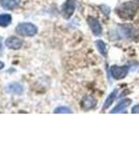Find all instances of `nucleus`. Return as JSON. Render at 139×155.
Masks as SVG:
<instances>
[{
    "label": "nucleus",
    "mask_w": 139,
    "mask_h": 155,
    "mask_svg": "<svg viewBox=\"0 0 139 155\" xmlns=\"http://www.w3.org/2000/svg\"><path fill=\"white\" fill-rule=\"evenodd\" d=\"M137 11H138V5L136 4V2L127 1L116 7L115 12L122 20L128 21V20H132L136 16Z\"/></svg>",
    "instance_id": "1"
},
{
    "label": "nucleus",
    "mask_w": 139,
    "mask_h": 155,
    "mask_svg": "<svg viewBox=\"0 0 139 155\" xmlns=\"http://www.w3.org/2000/svg\"><path fill=\"white\" fill-rule=\"evenodd\" d=\"M16 31L22 36H34L37 33V28L31 23H21L17 26Z\"/></svg>",
    "instance_id": "2"
},
{
    "label": "nucleus",
    "mask_w": 139,
    "mask_h": 155,
    "mask_svg": "<svg viewBox=\"0 0 139 155\" xmlns=\"http://www.w3.org/2000/svg\"><path fill=\"white\" fill-rule=\"evenodd\" d=\"M110 72H111V76H112L113 79L122 80V79H123V78L127 77V74L129 72V68H128V66L113 65V66H111Z\"/></svg>",
    "instance_id": "3"
},
{
    "label": "nucleus",
    "mask_w": 139,
    "mask_h": 155,
    "mask_svg": "<svg viewBox=\"0 0 139 155\" xmlns=\"http://www.w3.org/2000/svg\"><path fill=\"white\" fill-rule=\"evenodd\" d=\"M87 23L89 25L90 29H92V33L95 34V35L99 36L102 34V26H101L100 22L98 21V19L93 18V17H88Z\"/></svg>",
    "instance_id": "4"
},
{
    "label": "nucleus",
    "mask_w": 139,
    "mask_h": 155,
    "mask_svg": "<svg viewBox=\"0 0 139 155\" xmlns=\"http://www.w3.org/2000/svg\"><path fill=\"white\" fill-rule=\"evenodd\" d=\"M62 16L64 19H70L75 11V3L73 0H67V2L62 5Z\"/></svg>",
    "instance_id": "5"
},
{
    "label": "nucleus",
    "mask_w": 139,
    "mask_h": 155,
    "mask_svg": "<svg viewBox=\"0 0 139 155\" xmlns=\"http://www.w3.org/2000/svg\"><path fill=\"white\" fill-rule=\"evenodd\" d=\"M97 106V99L92 95H87L82 99L81 107L83 110H90Z\"/></svg>",
    "instance_id": "6"
},
{
    "label": "nucleus",
    "mask_w": 139,
    "mask_h": 155,
    "mask_svg": "<svg viewBox=\"0 0 139 155\" xmlns=\"http://www.w3.org/2000/svg\"><path fill=\"white\" fill-rule=\"evenodd\" d=\"M7 48L12 50H18L22 47V41L18 37H9L5 41Z\"/></svg>",
    "instance_id": "7"
},
{
    "label": "nucleus",
    "mask_w": 139,
    "mask_h": 155,
    "mask_svg": "<svg viewBox=\"0 0 139 155\" xmlns=\"http://www.w3.org/2000/svg\"><path fill=\"white\" fill-rule=\"evenodd\" d=\"M120 31L123 37H128V38H131L135 35V29L131 25H123L120 27Z\"/></svg>",
    "instance_id": "8"
},
{
    "label": "nucleus",
    "mask_w": 139,
    "mask_h": 155,
    "mask_svg": "<svg viewBox=\"0 0 139 155\" xmlns=\"http://www.w3.org/2000/svg\"><path fill=\"white\" fill-rule=\"evenodd\" d=\"M131 102H132L131 99H123V101H120V104H118L117 106L110 112V113H120V112L125 111V110L131 104Z\"/></svg>",
    "instance_id": "9"
},
{
    "label": "nucleus",
    "mask_w": 139,
    "mask_h": 155,
    "mask_svg": "<svg viewBox=\"0 0 139 155\" xmlns=\"http://www.w3.org/2000/svg\"><path fill=\"white\" fill-rule=\"evenodd\" d=\"M1 5L6 9H12L20 4V0H0Z\"/></svg>",
    "instance_id": "10"
},
{
    "label": "nucleus",
    "mask_w": 139,
    "mask_h": 155,
    "mask_svg": "<svg viewBox=\"0 0 139 155\" xmlns=\"http://www.w3.org/2000/svg\"><path fill=\"white\" fill-rule=\"evenodd\" d=\"M116 95H117V89H114L109 94V96L107 97V99L105 101V104H104V106H103V110H107L108 107H110L111 104H113V101H115Z\"/></svg>",
    "instance_id": "11"
},
{
    "label": "nucleus",
    "mask_w": 139,
    "mask_h": 155,
    "mask_svg": "<svg viewBox=\"0 0 139 155\" xmlns=\"http://www.w3.org/2000/svg\"><path fill=\"white\" fill-rule=\"evenodd\" d=\"M12 22V16L9 14H2L0 15V26L6 27L11 24Z\"/></svg>",
    "instance_id": "12"
},
{
    "label": "nucleus",
    "mask_w": 139,
    "mask_h": 155,
    "mask_svg": "<svg viewBox=\"0 0 139 155\" xmlns=\"http://www.w3.org/2000/svg\"><path fill=\"white\" fill-rule=\"evenodd\" d=\"M96 47H97L98 51L104 57L107 56V48H106V45L103 41H96Z\"/></svg>",
    "instance_id": "13"
},
{
    "label": "nucleus",
    "mask_w": 139,
    "mask_h": 155,
    "mask_svg": "<svg viewBox=\"0 0 139 155\" xmlns=\"http://www.w3.org/2000/svg\"><path fill=\"white\" fill-rule=\"evenodd\" d=\"M7 90H9V92H12V93L20 94L23 91V88H22V86H20L19 84H11L7 87Z\"/></svg>",
    "instance_id": "14"
},
{
    "label": "nucleus",
    "mask_w": 139,
    "mask_h": 155,
    "mask_svg": "<svg viewBox=\"0 0 139 155\" xmlns=\"http://www.w3.org/2000/svg\"><path fill=\"white\" fill-rule=\"evenodd\" d=\"M55 113H71V110H69L68 107H57L56 110H55Z\"/></svg>",
    "instance_id": "15"
},
{
    "label": "nucleus",
    "mask_w": 139,
    "mask_h": 155,
    "mask_svg": "<svg viewBox=\"0 0 139 155\" xmlns=\"http://www.w3.org/2000/svg\"><path fill=\"white\" fill-rule=\"evenodd\" d=\"M132 113L133 114H139V104H136L132 107Z\"/></svg>",
    "instance_id": "16"
},
{
    "label": "nucleus",
    "mask_w": 139,
    "mask_h": 155,
    "mask_svg": "<svg viewBox=\"0 0 139 155\" xmlns=\"http://www.w3.org/2000/svg\"><path fill=\"white\" fill-rule=\"evenodd\" d=\"M2 52V38L0 37V53Z\"/></svg>",
    "instance_id": "17"
},
{
    "label": "nucleus",
    "mask_w": 139,
    "mask_h": 155,
    "mask_svg": "<svg viewBox=\"0 0 139 155\" xmlns=\"http://www.w3.org/2000/svg\"><path fill=\"white\" fill-rule=\"evenodd\" d=\"M4 67V63L3 62H0V69H2Z\"/></svg>",
    "instance_id": "18"
}]
</instances>
